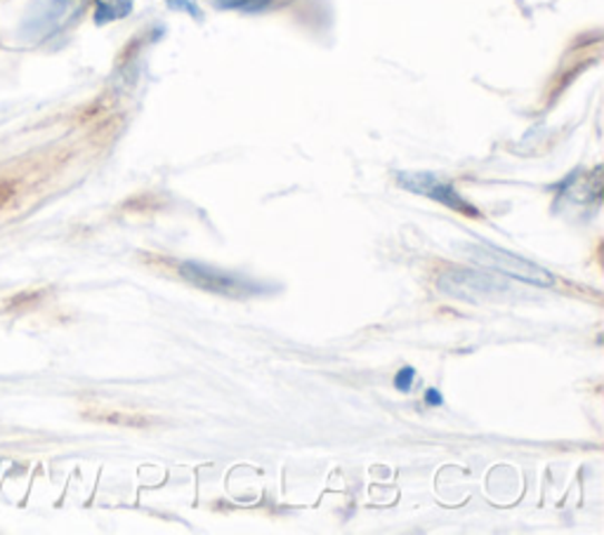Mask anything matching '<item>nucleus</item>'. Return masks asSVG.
<instances>
[{"mask_svg":"<svg viewBox=\"0 0 604 535\" xmlns=\"http://www.w3.org/2000/svg\"><path fill=\"white\" fill-rule=\"evenodd\" d=\"M179 276L187 279L189 283L204 288L208 293L215 295H227V298H251L265 291V285L253 283L251 279L236 276L223 270H215V266H206L201 262H183L179 264Z\"/></svg>","mask_w":604,"mask_h":535,"instance_id":"7ed1b4c3","label":"nucleus"},{"mask_svg":"<svg viewBox=\"0 0 604 535\" xmlns=\"http://www.w3.org/2000/svg\"><path fill=\"white\" fill-rule=\"evenodd\" d=\"M397 182H399L401 189H407L411 194L437 201L441 205H447V208H454V211L468 215V217H481L475 205L468 203L466 198H462L456 192L454 184L439 179L432 173H399Z\"/></svg>","mask_w":604,"mask_h":535,"instance_id":"20e7f679","label":"nucleus"},{"mask_svg":"<svg viewBox=\"0 0 604 535\" xmlns=\"http://www.w3.org/2000/svg\"><path fill=\"white\" fill-rule=\"evenodd\" d=\"M135 0H95V22L111 25L133 12Z\"/></svg>","mask_w":604,"mask_h":535,"instance_id":"39448f33","label":"nucleus"},{"mask_svg":"<svg viewBox=\"0 0 604 535\" xmlns=\"http://www.w3.org/2000/svg\"><path fill=\"white\" fill-rule=\"evenodd\" d=\"M217 6L238 12H260L270 6V0H220Z\"/></svg>","mask_w":604,"mask_h":535,"instance_id":"423d86ee","label":"nucleus"},{"mask_svg":"<svg viewBox=\"0 0 604 535\" xmlns=\"http://www.w3.org/2000/svg\"><path fill=\"white\" fill-rule=\"evenodd\" d=\"M168 6H171L173 10H185V12H192L194 17H201L198 8L192 3V0H168Z\"/></svg>","mask_w":604,"mask_h":535,"instance_id":"6e6552de","label":"nucleus"},{"mask_svg":"<svg viewBox=\"0 0 604 535\" xmlns=\"http://www.w3.org/2000/svg\"><path fill=\"white\" fill-rule=\"evenodd\" d=\"M426 401H428L430 406H441V403H445V399H441V395H439V389H428V392H426Z\"/></svg>","mask_w":604,"mask_h":535,"instance_id":"1a4fd4ad","label":"nucleus"},{"mask_svg":"<svg viewBox=\"0 0 604 535\" xmlns=\"http://www.w3.org/2000/svg\"><path fill=\"white\" fill-rule=\"evenodd\" d=\"M413 380H416V370L413 368H405V370H399V373H397L394 385H397L399 392H409Z\"/></svg>","mask_w":604,"mask_h":535,"instance_id":"0eeeda50","label":"nucleus"},{"mask_svg":"<svg viewBox=\"0 0 604 535\" xmlns=\"http://www.w3.org/2000/svg\"><path fill=\"white\" fill-rule=\"evenodd\" d=\"M468 255L477 264L487 266V270L506 276V279H517V281L534 283V285H553L555 283V276L548 270L538 266L536 262L525 260V257H519V255L508 253L503 249H496V245H489V243L468 245Z\"/></svg>","mask_w":604,"mask_h":535,"instance_id":"f257e3e1","label":"nucleus"},{"mask_svg":"<svg viewBox=\"0 0 604 535\" xmlns=\"http://www.w3.org/2000/svg\"><path fill=\"white\" fill-rule=\"evenodd\" d=\"M439 293L447 298L462 300V302H479V300H496V298H508L513 288L506 279L498 274H485L475 270H451L445 272L437 279Z\"/></svg>","mask_w":604,"mask_h":535,"instance_id":"f03ea898","label":"nucleus"}]
</instances>
